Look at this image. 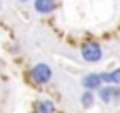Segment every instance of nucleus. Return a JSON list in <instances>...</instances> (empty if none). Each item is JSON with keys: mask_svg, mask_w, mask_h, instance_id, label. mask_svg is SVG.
<instances>
[{"mask_svg": "<svg viewBox=\"0 0 120 113\" xmlns=\"http://www.w3.org/2000/svg\"><path fill=\"white\" fill-rule=\"evenodd\" d=\"M81 56H83V60L88 62V64L99 62L102 58V49H101V46H99V42H95V41L83 42V46H81Z\"/></svg>", "mask_w": 120, "mask_h": 113, "instance_id": "f257e3e1", "label": "nucleus"}, {"mask_svg": "<svg viewBox=\"0 0 120 113\" xmlns=\"http://www.w3.org/2000/svg\"><path fill=\"white\" fill-rule=\"evenodd\" d=\"M53 72H51V67L46 64H37L32 67V79L35 83H48L51 79Z\"/></svg>", "mask_w": 120, "mask_h": 113, "instance_id": "f03ea898", "label": "nucleus"}, {"mask_svg": "<svg viewBox=\"0 0 120 113\" xmlns=\"http://www.w3.org/2000/svg\"><path fill=\"white\" fill-rule=\"evenodd\" d=\"M99 99L102 102H111L113 99H116L120 95V90L116 88V85H104V87H99Z\"/></svg>", "mask_w": 120, "mask_h": 113, "instance_id": "7ed1b4c3", "label": "nucleus"}, {"mask_svg": "<svg viewBox=\"0 0 120 113\" xmlns=\"http://www.w3.org/2000/svg\"><path fill=\"white\" fill-rule=\"evenodd\" d=\"M81 85L85 90H97L99 87L102 85V79H101V74H97V72H90V74L83 76L81 79Z\"/></svg>", "mask_w": 120, "mask_h": 113, "instance_id": "20e7f679", "label": "nucleus"}, {"mask_svg": "<svg viewBox=\"0 0 120 113\" xmlns=\"http://www.w3.org/2000/svg\"><path fill=\"white\" fill-rule=\"evenodd\" d=\"M55 0H34V9L39 14H49L55 9Z\"/></svg>", "mask_w": 120, "mask_h": 113, "instance_id": "39448f33", "label": "nucleus"}, {"mask_svg": "<svg viewBox=\"0 0 120 113\" xmlns=\"http://www.w3.org/2000/svg\"><path fill=\"white\" fill-rule=\"evenodd\" d=\"M101 79H102V85H118L120 83V69H113L109 72H102Z\"/></svg>", "mask_w": 120, "mask_h": 113, "instance_id": "423d86ee", "label": "nucleus"}, {"mask_svg": "<svg viewBox=\"0 0 120 113\" xmlns=\"http://www.w3.org/2000/svg\"><path fill=\"white\" fill-rule=\"evenodd\" d=\"M34 109H35V113H55V104L51 101H48V99H44V101L35 102Z\"/></svg>", "mask_w": 120, "mask_h": 113, "instance_id": "0eeeda50", "label": "nucleus"}, {"mask_svg": "<svg viewBox=\"0 0 120 113\" xmlns=\"http://www.w3.org/2000/svg\"><path fill=\"white\" fill-rule=\"evenodd\" d=\"M81 104L85 108H90V106H94V92L92 90H85L81 95Z\"/></svg>", "mask_w": 120, "mask_h": 113, "instance_id": "6e6552de", "label": "nucleus"}, {"mask_svg": "<svg viewBox=\"0 0 120 113\" xmlns=\"http://www.w3.org/2000/svg\"><path fill=\"white\" fill-rule=\"evenodd\" d=\"M21 2H26V0H21Z\"/></svg>", "mask_w": 120, "mask_h": 113, "instance_id": "1a4fd4ad", "label": "nucleus"}]
</instances>
